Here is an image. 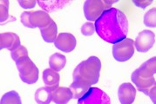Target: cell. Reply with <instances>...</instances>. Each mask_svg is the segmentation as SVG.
Returning a JSON list of instances; mask_svg holds the SVG:
<instances>
[{"mask_svg": "<svg viewBox=\"0 0 156 104\" xmlns=\"http://www.w3.org/2000/svg\"><path fill=\"white\" fill-rule=\"evenodd\" d=\"M101 62L97 56H91L80 62L73 71V81L90 86L96 84L100 79Z\"/></svg>", "mask_w": 156, "mask_h": 104, "instance_id": "obj_3", "label": "cell"}, {"mask_svg": "<svg viewBox=\"0 0 156 104\" xmlns=\"http://www.w3.org/2000/svg\"><path fill=\"white\" fill-rule=\"evenodd\" d=\"M133 3L136 5L139 8H141V9H146L147 7L150 5L152 3H153V1H148V0H147V1H136V0H133Z\"/></svg>", "mask_w": 156, "mask_h": 104, "instance_id": "obj_27", "label": "cell"}, {"mask_svg": "<svg viewBox=\"0 0 156 104\" xmlns=\"http://www.w3.org/2000/svg\"><path fill=\"white\" fill-rule=\"evenodd\" d=\"M29 15H30V12H24L21 14L20 20H21V23L25 25V27H27V28H30V29H31L30 20H29Z\"/></svg>", "mask_w": 156, "mask_h": 104, "instance_id": "obj_26", "label": "cell"}, {"mask_svg": "<svg viewBox=\"0 0 156 104\" xmlns=\"http://www.w3.org/2000/svg\"><path fill=\"white\" fill-rule=\"evenodd\" d=\"M156 57L154 56L132 74V82L140 92L147 96L150 90L155 88Z\"/></svg>", "mask_w": 156, "mask_h": 104, "instance_id": "obj_2", "label": "cell"}, {"mask_svg": "<svg viewBox=\"0 0 156 104\" xmlns=\"http://www.w3.org/2000/svg\"><path fill=\"white\" fill-rule=\"evenodd\" d=\"M117 1L109 0H87L84 4V14L89 21H96L106 10L110 9Z\"/></svg>", "mask_w": 156, "mask_h": 104, "instance_id": "obj_5", "label": "cell"}, {"mask_svg": "<svg viewBox=\"0 0 156 104\" xmlns=\"http://www.w3.org/2000/svg\"><path fill=\"white\" fill-rule=\"evenodd\" d=\"M11 55H12V58L16 62L17 61H19V59H21L25 56H28V51H27V49L25 46L20 45L17 49L12 51Z\"/></svg>", "mask_w": 156, "mask_h": 104, "instance_id": "obj_23", "label": "cell"}, {"mask_svg": "<svg viewBox=\"0 0 156 104\" xmlns=\"http://www.w3.org/2000/svg\"><path fill=\"white\" fill-rule=\"evenodd\" d=\"M0 104H22V101L19 93L12 90L7 92L2 96Z\"/></svg>", "mask_w": 156, "mask_h": 104, "instance_id": "obj_21", "label": "cell"}, {"mask_svg": "<svg viewBox=\"0 0 156 104\" xmlns=\"http://www.w3.org/2000/svg\"><path fill=\"white\" fill-rule=\"evenodd\" d=\"M9 5L10 2L8 0H0V25H5L16 20L9 14Z\"/></svg>", "mask_w": 156, "mask_h": 104, "instance_id": "obj_19", "label": "cell"}, {"mask_svg": "<svg viewBox=\"0 0 156 104\" xmlns=\"http://www.w3.org/2000/svg\"><path fill=\"white\" fill-rule=\"evenodd\" d=\"M94 27L103 40L113 44L126 38L128 33L127 18L117 8L106 10L95 21Z\"/></svg>", "mask_w": 156, "mask_h": 104, "instance_id": "obj_1", "label": "cell"}, {"mask_svg": "<svg viewBox=\"0 0 156 104\" xmlns=\"http://www.w3.org/2000/svg\"><path fill=\"white\" fill-rule=\"evenodd\" d=\"M134 43L131 38H125L112 47V55L118 62H126L129 60L134 54Z\"/></svg>", "mask_w": 156, "mask_h": 104, "instance_id": "obj_6", "label": "cell"}, {"mask_svg": "<svg viewBox=\"0 0 156 104\" xmlns=\"http://www.w3.org/2000/svg\"><path fill=\"white\" fill-rule=\"evenodd\" d=\"M43 80L46 88H48L50 90L54 89L58 87L60 82V75L59 74L54 71L51 69H46L43 72Z\"/></svg>", "mask_w": 156, "mask_h": 104, "instance_id": "obj_14", "label": "cell"}, {"mask_svg": "<svg viewBox=\"0 0 156 104\" xmlns=\"http://www.w3.org/2000/svg\"><path fill=\"white\" fill-rule=\"evenodd\" d=\"M144 25L147 27L155 28L156 26V9L149 10L144 16Z\"/></svg>", "mask_w": 156, "mask_h": 104, "instance_id": "obj_22", "label": "cell"}, {"mask_svg": "<svg viewBox=\"0 0 156 104\" xmlns=\"http://www.w3.org/2000/svg\"><path fill=\"white\" fill-rule=\"evenodd\" d=\"M90 88H91L90 86H87L86 84H83L81 82L73 81V82L71 84L69 89L72 91L73 99H80L82 96H84L87 92V90Z\"/></svg>", "mask_w": 156, "mask_h": 104, "instance_id": "obj_20", "label": "cell"}, {"mask_svg": "<svg viewBox=\"0 0 156 104\" xmlns=\"http://www.w3.org/2000/svg\"><path fill=\"white\" fill-rule=\"evenodd\" d=\"M37 3L38 4V5L44 10V12L48 13L62 10L70 2L54 0V1H37Z\"/></svg>", "mask_w": 156, "mask_h": 104, "instance_id": "obj_15", "label": "cell"}, {"mask_svg": "<svg viewBox=\"0 0 156 104\" xmlns=\"http://www.w3.org/2000/svg\"><path fill=\"white\" fill-rule=\"evenodd\" d=\"M78 104H111L110 97L99 88L91 87L87 92L78 99Z\"/></svg>", "mask_w": 156, "mask_h": 104, "instance_id": "obj_7", "label": "cell"}, {"mask_svg": "<svg viewBox=\"0 0 156 104\" xmlns=\"http://www.w3.org/2000/svg\"><path fill=\"white\" fill-rule=\"evenodd\" d=\"M18 2L20 5V6L24 9H32L33 7H35L36 4H37V1H34V0H28V1L19 0Z\"/></svg>", "mask_w": 156, "mask_h": 104, "instance_id": "obj_25", "label": "cell"}, {"mask_svg": "<svg viewBox=\"0 0 156 104\" xmlns=\"http://www.w3.org/2000/svg\"><path fill=\"white\" fill-rule=\"evenodd\" d=\"M34 98L37 104H50L51 102V92L46 87L39 88L35 92Z\"/></svg>", "mask_w": 156, "mask_h": 104, "instance_id": "obj_18", "label": "cell"}, {"mask_svg": "<svg viewBox=\"0 0 156 104\" xmlns=\"http://www.w3.org/2000/svg\"><path fill=\"white\" fill-rule=\"evenodd\" d=\"M94 31H95V27L92 22H87L82 25L81 32L84 36H86V37L92 36V35H94Z\"/></svg>", "mask_w": 156, "mask_h": 104, "instance_id": "obj_24", "label": "cell"}, {"mask_svg": "<svg viewBox=\"0 0 156 104\" xmlns=\"http://www.w3.org/2000/svg\"><path fill=\"white\" fill-rule=\"evenodd\" d=\"M21 80L27 84H33L38 80L39 71L29 56H25L16 62Z\"/></svg>", "mask_w": 156, "mask_h": 104, "instance_id": "obj_4", "label": "cell"}, {"mask_svg": "<svg viewBox=\"0 0 156 104\" xmlns=\"http://www.w3.org/2000/svg\"><path fill=\"white\" fill-rule=\"evenodd\" d=\"M118 96L121 104H133L136 97V89L129 82L122 83L119 87Z\"/></svg>", "mask_w": 156, "mask_h": 104, "instance_id": "obj_11", "label": "cell"}, {"mask_svg": "<svg viewBox=\"0 0 156 104\" xmlns=\"http://www.w3.org/2000/svg\"><path fill=\"white\" fill-rule=\"evenodd\" d=\"M134 43V49L140 53H146L153 48L155 43V34L149 30L142 31L136 37Z\"/></svg>", "mask_w": 156, "mask_h": 104, "instance_id": "obj_8", "label": "cell"}, {"mask_svg": "<svg viewBox=\"0 0 156 104\" xmlns=\"http://www.w3.org/2000/svg\"><path fill=\"white\" fill-rule=\"evenodd\" d=\"M76 44H77V41L74 36L71 33H66V32L58 34L54 41V45L57 49L66 53H69L74 50L76 48Z\"/></svg>", "mask_w": 156, "mask_h": 104, "instance_id": "obj_9", "label": "cell"}, {"mask_svg": "<svg viewBox=\"0 0 156 104\" xmlns=\"http://www.w3.org/2000/svg\"><path fill=\"white\" fill-rule=\"evenodd\" d=\"M51 92V101L55 104H67L73 99L72 91L66 87H58Z\"/></svg>", "mask_w": 156, "mask_h": 104, "instance_id": "obj_13", "label": "cell"}, {"mask_svg": "<svg viewBox=\"0 0 156 104\" xmlns=\"http://www.w3.org/2000/svg\"><path fill=\"white\" fill-rule=\"evenodd\" d=\"M20 45V39L17 34L13 32L0 33V50L7 49L12 52Z\"/></svg>", "mask_w": 156, "mask_h": 104, "instance_id": "obj_12", "label": "cell"}, {"mask_svg": "<svg viewBox=\"0 0 156 104\" xmlns=\"http://www.w3.org/2000/svg\"><path fill=\"white\" fill-rule=\"evenodd\" d=\"M39 30L41 32V36L46 43H54L58 36V28L56 23L53 20L51 22L50 25Z\"/></svg>", "mask_w": 156, "mask_h": 104, "instance_id": "obj_16", "label": "cell"}, {"mask_svg": "<svg viewBox=\"0 0 156 104\" xmlns=\"http://www.w3.org/2000/svg\"><path fill=\"white\" fill-rule=\"evenodd\" d=\"M66 64V56L60 53H55L51 55L49 59V66L50 69H53L54 71L58 72L61 71Z\"/></svg>", "mask_w": 156, "mask_h": 104, "instance_id": "obj_17", "label": "cell"}, {"mask_svg": "<svg viewBox=\"0 0 156 104\" xmlns=\"http://www.w3.org/2000/svg\"><path fill=\"white\" fill-rule=\"evenodd\" d=\"M29 20H30L31 29H33V28L42 29L50 25V23L52 21L50 15L44 11L30 12Z\"/></svg>", "mask_w": 156, "mask_h": 104, "instance_id": "obj_10", "label": "cell"}]
</instances>
